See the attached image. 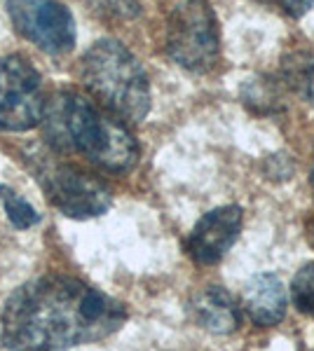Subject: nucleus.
<instances>
[{"label":"nucleus","mask_w":314,"mask_h":351,"mask_svg":"<svg viewBox=\"0 0 314 351\" xmlns=\"http://www.w3.org/2000/svg\"><path fill=\"white\" fill-rule=\"evenodd\" d=\"M312 180H314V176H312Z\"/></svg>","instance_id":"dca6fc26"},{"label":"nucleus","mask_w":314,"mask_h":351,"mask_svg":"<svg viewBox=\"0 0 314 351\" xmlns=\"http://www.w3.org/2000/svg\"><path fill=\"white\" fill-rule=\"evenodd\" d=\"M167 54L190 73H207L221 54L218 21L207 0L176 5L167 21Z\"/></svg>","instance_id":"20e7f679"},{"label":"nucleus","mask_w":314,"mask_h":351,"mask_svg":"<svg viewBox=\"0 0 314 351\" xmlns=\"http://www.w3.org/2000/svg\"><path fill=\"white\" fill-rule=\"evenodd\" d=\"M127 321L115 298L73 276H40L16 288L3 309L10 351H68L111 337Z\"/></svg>","instance_id":"f257e3e1"},{"label":"nucleus","mask_w":314,"mask_h":351,"mask_svg":"<svg viewBox=\"0 0 314 351\" xmlns=\"http://www.w3.org/2000/svg\"><path fill=\"white\" fill-rule=\"evenodd\" d=\"M40 183H43L49 204L68 218H99L113 204V195L106 183L73 167L45 169L40 173Z\"/></svg>","instance_id":"0eeeda50"},{"label":"nucleus","mask_w":314,"mask_h":351,"mask_svg":"<svg viewBox=\"0 0 314 351\" xmlns=\"http://www.w3.org/2000/svg\"><path fill=\"white\" fill-rule=\"evenodd\" d=\"M192 321L211 335H230L239 328L242 309L237 300L221 286H207L190 300Z\"/></svg>","instance_id":"1a4fd4ad"},{"label":"nucleus","mask_w":314,"mask_h":351,"mask_svg":"<svg viewBox=\"0 0 314 351\" xmlns=\"http://www.w3.org/2000/svg\"><path fill=\"white\" fill-rule=\"evenodd\" d=\"M0 206H3L5 216H8V220L16 230H28L40 223L36 208H33L24 197L16 195V192L10 188H0Z\"/></svg>","instance_id":"9b49d317"},{"label":"nucleus","mask_w":314,"mask_h":351,"mask_svg":"<svg viewBox=\"0 0 314 351\" xmlns=\"http://www.w3.org/2000/svg\"><path fill=\"white\" fill-rule=\"evenodd\" d=\"M16 31L47 54H68L76 47V19L59 0H8Z\"/></svg>","instance_id":"423d86ee"},{"label":"nucleus","mask_w":314,"mask_h":351,"mask_svg":"<svg viewBox=\"0 0 314 351\" xmlns=\"http://www.w3.org/2000/svg\"><path fill=\"white\" fill-rule=\"evenodd\" d=\"M244 213L235 204L204 213L188 237V253L199 265H216L235 246L242 232Z\"/></svg>","instance_id":"6e6552de"},{"label":"nucleus","mask_w":314,"mask_h":351,"mask_svg":"<svg viewBox=\"0 0 314 351\" xmlns=\"http://www.w3.org/2000/svg\"><path fill=\"white\" fill-rule=\"evenodd\" d=\"M279 5H282L291 16H302L314 8V0H279Z\"/></svg>","instance_id":"4468645a"},{"label":"nucleus","mask_w":314,"mask_h":351,"mask_svg":"<svg viewBox=\"0 0 314 351\" xmlns=\"http://www.w3.org/2000/svg\"><path fill=\"white\" fill-rule=\"evenodd\" d=\"M300 89H302V94L310 99V104L314 106V66L307 71V75L302 77V82H300Z\"/></svg>","instance_id":"2eb2a0df"},{"label":"nucleus","mask_w":314,"mask_h":351,"mask_svg":"<svg viewBox=\"0 0 314 351\" xmlns=\"http://www.w3.org/2000/svg\"><path fill=\"white\" fill-rule=\"evenodd\" d=\"M287 288L275 274H256L244 286L242 307L256 326H277L287 314Z\"/></svg>","instance_id":"9d476101"},{"label":"nucleus","mask_w":314,"mask_h":351,"mask_svg":"<svg viewBox=\"0 0 314 351\" xmlns=\"http://www.w3.org/2000/svg\"><path fill=\"white\" fill-rule=\"evenodd\" d=\"M82 82L115 117L141 122L150 110V82L144 66L117 40H99L85 52Z\"/></svg>","instance_id":"7ed1b4c3"},{"label":"nucleus","mask_w":314,"mask_h":351,"mask_svg":"<svg viewBox=\"0 0 314 351\" xmlns=\"http://www.w3.org/2000/svg\"><path fill=\"white\" fill-rule=\"evenodd\" d=\"M242 99L251 110L256 112H272L282 108V96H279L272 80H249L242 89Z\"/></svg>","instance_id":"f8f14e48"},{"label":"nucleus","mask_w":314,"mask_h":351,"mask_svg":"<svg viewBox=\"0 0 314 351\" xmlns=\"http://www.w3.org/2000/svg\"><path fill=\"white\" fill-rule=\"evenodd\" d=\"M45 136L59 150L85 155L96 167L124 173L139 162V143L113 112L87 96L59 92L45 104Z\"/></svg>","instance_id":"f03ea898"},{"label":"nucleus","mask_w":314,"mask_h":351,"mask_svg":"<svg viewBox=\"0 0 314 351\" xmlns=\"http://www.w3.org/2000/svg\"><path fill=\"white\" fill-rule=\"evenodd\" d=\"M40 73L21 56L0 59V132H28L45 115Z\"/></svg>","instance_id":"39448f33"},{"label":"nucleus","mask_w":314,"mask_h":351,"mask_svg":"<svg viewBox=\"0 0 314 351\" xmlns=\"http://www.w3.org/2000/svg\"><path fill=\"white\" fill-rule=\"evenodd\" d=\"M291 298L302 314L314 319V263H307L298 269V274L291 281Z\"/></svg>","instance_id":"ddd939ff"}]
</instances>
